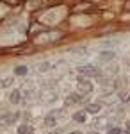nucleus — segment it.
I'll use <instances>...</instances> for the list:
<instances>
[{
  "instance_id": "a211bd4d",
  "label": "nucleus",
  "mask_w": 130,
  "mask_h": 134,
  "mask_svg": "<svg viewBox=\"0 0 130 134\" xmlns=\"http://www.w3.org/2000/svg\"><path fill=\"white\" fill-rule=\"evenodd\" d=\"M91 134H98V132H91Z\"/></svg>"
},
{
  "instance_id": "6e6552de",
  "label": "nucleus",
  "mask_w": 130,
  "mask_h": 134,
  "mask_svg": "<svg viewBox=\"0 0 130 134\" xmlns=\"http://www.w3.org/2000/svg\"><path fill=\"white\" fill-rule=\"evenodd\" d=\"M86 111H89V113L96 114V113H98V111H100V105H98V104H89V105L86 107Z\"/></svg>"
},
{
  "instance_id": "2eb2a0df",
  "label": "nucleus",
  "mask_w": 130,
  "mask_h": 134,
  "mask_svg": "<svg viewBox=\"0 0 130 134\" xmlns=\"http://www.w3.org/2000/svg\"><path fill=\"white\" fill-rule=\"evenodd\" d=\"M127 132H130V120L127 122Z\"/></svg>"
},
{
  "instance_id": "f03ea898",
  "label": "nucleus",
  "mask_w": 130,
  "mask_h": 134,
  "mask_svg": "<svg viewBox=\"0 0 130 134\" xmlns=\"http://www.w3.org/2000/svg\"><path fill=\"white\" fill-rule=\"evenodd\" d=\"M79 91L80 93H91L93 91V84L89 81H86V79H80L79 81Z\"/></svg>"
},
{
  "instance_id": "423d86ee",
  "label": "nucleus",
  "mask_w": 130,
  "mask_h": 134,
  "mask_svg": "<svg viewBox=\"0 0 130 134\" xmlns=\"http://www.w3.org/2000/svg\"><path fill=\"white\" fill-rule=\"evenodd\" d=\"M114 59V52H102L100 54V61H112Z\"/></svg>"
},
{
  "instance_id": "f257e3e1",
  "label": "nucleus",
  "mask_w": 130,
  "mask_h": 134,
  "mask_svg": "<svg viewBox=\"0 0 130 134\" xmlns=\"http://www.w3.org/2000/svg\"><path fill=\"white\" fill-rule=\"evenodd\" d=\"M80 73H84V75H87V77H98V75H100L98 68H94V66H82V68H80Z\"/></svg>"
},
{
  "instance_id": "9d476101",
  "label": "nucleus",
  "mask_w": 130,
  "mask_h": 134,
  "mask_svg": "<svg viewBox=\"0 0 130 134\" xmlns=\"http://www.w3.org/2000/svg\"><path fill=\"white\" fill-rule=\"evenodd\" d=\"M16 73H18V75H23V73H27V68H25V66H18V68H16Z\"/></svg>"
},
{
  "instance_id": "7ed1b4c3",
  "label": "nucleus",
  "mask_w": 130,
  "mask_h": 134,
  "mask_svg": "<svg viewBox=\"0 0 130 134\" xmlns=\"http://www.w3.org/2000/svg\"><path fill=\"white\" fill-rule=\"evenodd\" d=\"M18 116H20L18 113H9V114H5V116L0 118V124L2 125H9V124H13V122H16Z\"/></svg>"
},
{
  "instance_id": "f8f14e48",
  "label": "nucleus",
  "mask_w": 130,
  "mask_h": 134,
  "mask_svg": "<svg viewBox=\"0 0 130 134\" xmlns=\"http://www.w3.org/2000/svg\"><path fill=\"white\" fill-rule=\"evenodd\" d=\"M109 134H121V131L118 127H112V129H109Z\"/></svg>"
},
{
  "instance_id": "6ab92c4d",
  "label": "nucleus",
  "mask_w": 130,
  "mask_h": 134,
  "mask_svg": "<svg viewBox=\"0 0 130 134\" xmlns=\"http://www.w3.org/2000/svg\"><path fill=\"white\" fill-rule=\"evenodd\" d=\"M125 134H130V132H125Z\"/></svg>"
},
{
  "instance_id": "ddd939ff",
  "label": "nucleus",
  "mask_w": 130,
  "mask_h": 134,
  "mask_svg": "<svg viewBox=\"0 0 130 134\" xmlns=\"http://www.w3.org/2000/svg\"><path fill=\"white\" fill-rule=\"evenodd\" d=\"M9 84H11V79H5V81L2 82V86H9Z\"/></svg>"
},
{
  "instance_id": "f3484780",
  "label": "nucleus",
  "mask_w": 130,
  "mask_h": 134,
  "mask_svg": "<svg viewBox=\"0 0 130 134\" xmlns=\"http://www.w3.org/2000/svg\"><path fill=\"white\" fill-rule=\"evenodd\" d=\"M125 7H127V9H130V2H128V4H127V5H125Z\"/></svg>"
},
{
  "instance_id": "4468645a",
  "label": "nucleus",
  "mask_w": 130,
  "mask_h": 134,
  "mask_svg": "<svg viewBox=\"0 0 130 134\" xmlns=\"http://www.w3.org/2000/svg\"><path fill=\"white\" fill-rule=\"evenodd\" d=\"M5 2H7V4H13V5H14V4H16L18 0H5Z\"/></svg>"
},
{
  "instance_id": "9b49d317",
  "label": "nucleus",
  "mask_w": 130,
  "mask_h": 134,
  "mask_svg": "<svg viewBox=\"0 0 130 134\" xmlns=\"http://www.w3.org/2000/svg\"><path fill=\"white\" fill-rule=\"evenodd\" d=\"M54 122H55V120H54V116H48V118L45 120V124L48 125V127H50V125H54Z\"/></svg>"
},
{
  "instance_id": "0eeeda50",
  "label": "nucleus",
  "mask_w": 130,
  "mask_h": 134,
  "mask_svg": "<svg viewBox=\"0 0 130 134\" xmlns=\"http://www.w3.org/2000/svg\"><path fill=\"white\" fill-rule=\"evenodd\" d=\"M32 132V127L30 125H20L18 127V134H30Z\"/></svg>"
},
{
  "instance_id": "dca6fc26",
  "label": "nucleus",
  "mask_w": 130,
  "mask_h": 134,
  "mask_svg": "<svg viewBox=\"0 0 130 134\" xmlns=\"http://www.w3.org/2000/svg\"><path fill=\"white\" fill-rule=\"evenodd\" d=\"M70 134H82V132H79V131H75V132H70Z\"/></svg>"
},
{
  "instance_id": "20e7f679",
  "label": "nucleus",
  "mask_w": 130,
  "mask_h": 134,
  "mask_svg": "<svg viewBox=\"0 0 130 134\" xmlns=\"http://www.w3.org/2000/svg\"><path fill=\"white\" fill-rule=\"evenodd\" d=\"M80 102H84V97H80L77 93H73V95L68 97V104H80Z\"/></svg>"
},
{
  "instance_id": "1a4fd4ad",
  "label": "nucleus",
  "mask_w": 130,
  "mask_h": 134,
  "mask_svg": "<svg viewBox=\"0 0 130 134\" xmlns=\"http://www.w3.org/2000/svg\"><path fill=\"white\" fill-rule=\"evenodd\" d=\"M73 120H75V122H80V124H84V122H86V114H84V113H75V114H73Z\"/></svg>"
},
{
  "instance_id": "39448f33",
  "label": "nucleus",
  "mask_w": 130,
  "mask_h": 134,
  "mask_svg": "<svg viewBox=\"0 0 130 134\" xmlns=\"http://www.w3.org/2000/svg\"><path fill=\"white\" fill-rule=\"evenodd\" d=\"M9 100L13 104H18V102H20V91H18V90H13L11 95H9Z\"/></svg>"
}]
</instances>
